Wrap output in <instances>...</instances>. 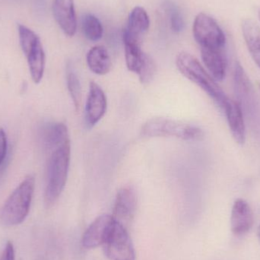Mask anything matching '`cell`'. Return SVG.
Returning a JSON list of instances; mask_svg holds the SVG:
<instances>
[{"label":"cell","instance_id":"obj_1","mask_svg":"<svg viewBox=\"0 0 260 260\" xmlns=\"http://www.w3.org/2000/svg\"><path fill=\"white\" fill-rule=\"evenodd\" d=\"M176 65L183 76L200 87L221 111H224L232 99L228 97L217 81L206 71L195 56L186 52H181L177 55Z\"/></svg>","mask_w":260,"mask_h":260},{"label":"cell","instance_id":"obj_2","mask_svg":"<svg viewBox=\"0 0 260 260\" xmlns=\"http://www.w3.org/2000/svg\"><path fill=\"white\" fill-rule=\"evenodd\" d=\"M70 141L53 150L47 167V180L44 193L46 206H53L59 199L67 184L70 169Z\"/></svg>","mask_w":260,"mask_h":260},{"label":"cell","instance_id":"obj_3","mask_svg":"<svg viewBox=\"0 0 260 260\" xmlns=\"http://www.w3.org/2000/svg\"><path fill=\"white\" fill-rule=\"evenodd\" d=\"M35 189V178L27 175L5 202L0 210V222L5 226L21 224L30 211Z\"/></svg>","mask_w":260,"mask_h":260},{"label":"cell","instance_id":"obj_4","mask_svg":"<svg viewBox=\"0 0 260 260\" xmlns=\"http://www.w3.org/2000/svg\"><path fill=\"white\" fill-rule=\"evenodd\" d=\"M141 134L145 137H174L189 142L204 138V132L198 126L164 117L148 120L142 126Z\"/></svg>","mask_w":260,"mask_h":260},{"label":"cell","instance_id":"obj_5","mask_svg":"<svg viewBox=\"0 0 260 260\" xmlns=\"http://www.w3.org/2000/svg\"><path fill=\"white\" fill-rule=\"evenodd\" d=\"M18 39L21 50L27 59L32 80L38 84L42 80L46 65L45 52L41 38L24 24H18Z\"/></svg>","mask_w":260,"mask_h":260},{"label":"cell","instance_id":"obj_6","mask_svg":"<svg viewBox=\"0 0 260 260\" xmlns=\"http://www.w3.org/2000/svg\"><path fill=\"white\" fill-rule=\"evenodd\" d=\"M193 36L200 48L224 50L225 35L215 19L205 13H200L193 23Z\"/></svg>","mask_w":260,"mask_h":260},{"label":"cell","instance_id":"obj_7","mask_svg":"<svg viewBox=\"0 0 260 260\" xmlns=\"http://www.w3.org/2000/svg\"><path fill=\"white\" fill-rule=\"evenodd\" d=\"M105 255L110 260H136V253L126 227L116 221L104 244Z\"/></svg>","mask_w":260,"mask_h":260},{"label":"cell","instance_id":"obj_8","mask_svg":"<svg viewBox=\"0 0 260 260\" xmlns=\"http://www.w3.org/2000/svg\"><path fill=\"white\" fill-rule=\"evenodd\" d=\"M115 222L113 215H103L98 217L84 233L82 246L86 249H93L104 245Z\"/></svg>","mask_w":260,"mask_h":260},{"label":"cell","instance_id":"obj_9","mask_svg":"<svg viewBox=\"0 0 260 260\" xmlns=\"http://www.w3.org/2000/svg\"><path fill=\"white\" fill-rule=\"evenodd\" d=\"M137 196L132 186L122 187L117 192L114 206L113 217L116 221L126 227L136 215Z\"/></svg>","mask_w":260,"mask_h":260},{"label":"cell","instance_id":"obj_10","mask_svg":"<svg viewBox=\"0 0 260 260\" xmlns=\"http://www.w3.org/2000/svg\"><path fill=\"white\" fill-rule=\"evenodd\" d=\"M107 108L106 94L96 82H91L85 105L87 123L91 126L97 124L106 114Z\"/></svg>","mask_w":260,"mask_h":260},{"label":"cell","instance_id":"obj_11","mask_svg":"<svg viewBox=\"0 0 260 260\" xmlns=\"http://www.w3.org/2000/svg\"><path fill=\"white\" fill-rule=\"evenodd\" d=\"M254 223V216L250 204L243 199L235 200L231 215V229L236 236L248 233Z\"/></svg>","mask_w":260,"mask_h":260},{"label":"cell","instance_id":"obj_12","mask_svg":"<svg viewBox=\"0 0 260 260\" xmlns=\"http://www.w3.org/2000/svg\"><path fill=\"white\" fill-rule=\"evenodd\" d=\"M53 16L62 31L69 37H73L77 29L76 10L73 0H53Z\"/></svg>","mask_w":260,"mask_h":260},{"label":"cell","instance_id":"obj_13","mask_svg":"<svg viewBox=\"0 0 260 260\" xmlns=\"http://www.w3.org/2000/svg\"><path fill=\"white\" fill-rule=\"evenodd\" d=\"M229 129L235 142L243 145L246 142V125L241 105L237 101L231 100L224 111Z\"/></svg>","mask_w":260,"mask_h":260},{"label":"cell","instance_id":"obj_14","mask_svg":"<svg viewBox=\"0 0 260 260\" xmlns=\"http://www.w3.org/2000/svg\"><path fill=\"white\" fill-rule=\"evenodd\" d=\"M202 59L209 74L217 81L222 82L227 71V58L224 50L200 48Z\"/></svg>","mask_w":260,"mask_h":260},{"label":"cell","instance_id":"obj_15","mask_svg":"<svg viewBox=\"0 0 260 260\" xmlns=\"http://www.w3.org/2000/svg\"><path fill=\"white\" fill-rule=\"evenodd\" d=\"M149 26L150 19L146 11L140 6H136L129 14L127 27L123 35L139 41L141 36L148 31Z\"/></svg>","mask_w":260,"mask_h":260},{"label":"cell","instance_id":"obj_16","mask_svg":"<svg viewBox=\"0 0 260 260\" xmlns=\"http://www.w3.org/2000/svg\"><path fill=\"white\" fill-rule=\"evenodd\" d=\"M87 64L94 74L104 76L111 69V59L108 50L103 46L92 47L87 54Z\"/></svg>","mask_w":260,"mask_h":260},{"label":"cell","instance_id":"obj_17","mask_svg":"<svg viewBox=\"0 0 260 260\" xmlns=\"http://www.w3.org/2000/svg\"><path fill=\"white\" fill-rule=\"evenodd\" d=\"M42 139L47 148L54 150L70 141L68 128L62 123H48L42 130Z\"/></svg>","mask_w":260,"mask_h":260},{"label":"cell","instance_id":"obj_18","mask_svg":"<svg viewBox=\"0 0 260 260\" xmlns=\"http://www.w3.org/2000/svg\"><path fill=\"white\" fill-rule=\"evenodd\" d=\"M123 43L126 67L129 71L138 74L142 64L145 53L141 50L139 40L133 39L123 35Z\"/></svg>","mask_w":260,"mask_h":260},{"label":"cell","instance_id":"obj_19","mask_svg":"<svg viewBox=\"0 0 260 260\" xmlns=\"http://www.w3.org/2000/svg\"><path fill=\"white\" fill-rule=\"evenodd\" d=\"M234 81H235V90L238 99L237 102L242 105V103L248 102L251 100L253 95V87L251 82L247 76V73L244 71L242 66L237 62L235 64V71H234Z\"/></svg>","mask_w":260,"mask_h":260},{"label":"cell","instance_id":"obj_20","mask_svg":"<svg viewBox=\"0 0 260 260\" xmlns=\"http://www.w3.org/2000/svg\"><path fill=\"white\" fill-rule=\"evenodd\" d=\"M82 29L85 37L90 41H99L103 36V27L100 20L91 14L83 17Z\"/></svg>","mask_w":260,"mask_h":260},{"label":"cell","instance_id":"obj_21","mask_svg":"<svg viewBox=\"0 0 260 260\" xmlns=\"http://www.w3.org/2000/svg\"><path fill=\"white\" fill-rule=\"evenodd\" d=\"M67 83L69 93L76 109L79 110L82 100V87L80 81L71 66L69 65L67 70Z\"/></svg>","mask_w":260,"mask_h":260},{"label":"cell","instance_id":"obj_22","mask_svg":"<svg viewBox=\"0 0 260 260\" xmlns=\"http://www.w3.org/2000/svg\"><path fill=\"white\" fill-rule=\"evenodd\" d=\"M156 71L157 67L154 59L149 55L145 53L142 66L137 74L141 83L145 85L151 82L155 76Z\"/></svg>","mask_w":260,"mask_h":260},{"label":"cell","instance_id":"obj_23","mask_svg":"<svg viewBox=\"0 0 260 260\" xmlns=\"http://www.w3.org/2000/svg\"><path fill=\"white\" fill-rule=\"evenodd\" d=\"M170 15H171V28L174 32L181 31L184 27V21H183V16L180 11L176 7H171L170 9Z\"/></svg>","mask_w":260,"mask_h":260},{"label":"cell","instance_id":"obj_24","mask_svg":"<svg viewBox=\"0 0 260 260\" xmlns=\"http://www.w3.org/2000/svg\"><path fill=\"white\" fill-rule=\"evenodd\" d=\"M8 152V139L6 132L0 127V167L4 163Z\"/></svg>","mask_w":260,"mask_h":260},{"label":"cell","instance_id":"obj_25","mask_svg":"<svg viewBox=\"0 0 260 260\" xmlns=\"http://www.w3.org/2000/svg\"><path fill=\"white\" fill-rule=\"evenodd\" d=\"M15 249H14L13 244L11 241H9L6 244L4 250L0 254V260H15Z\"/></svg>","mask_w":260,"mask_h":260},{"label":"cell","instance_id":"obj_26","mask_svg":"<svg viewBox=\"0 0 260 260\" xmlns=\"http://www.w3.org/2000/svg\"><path fill=\"white\" fill-rule=\"evenodd\" d=\"M248 50L255 63H256L260 69V44L251 47V48L248 49Z\"/></svg>","mask_w":260,"mask_h":260},{"label":"cell","instance_id":"obj_27","mask_svg":"<svg viewBox=\"0 0 260 260\" xmlns=\"http://www.w3.org/2000/svg\"><path fill=\"white\" fill-rule=\"evenodd\" d=\"M44 1L45 0H37V2H38V3H39L40 6H44Z\"/></svg>","mask_w":260,"mask_h":260},{"label":"cell","instance_id":"obj_28","mask_svg":"<svg viewBox=\"0 0 260 260\" xmlns=\"http://www.w3.org/2000/svg\"><path fill=\"white\" fill-rule=\"evenodd\" d=\"M257 235H258V238H259V243H260V225L259 226V228H258Z\"/></svg>","mask_w":260,"mask_h":260},{"label":"cell","instance_id":"obj_29","mask_svg":"<svg viewBox=\"0 0 260 260\" xmlns=\"http://www.w3.org/2000/svg\"><path fill=\"white\" fill-rule=\"evenodd\" d=\"M258 16H259V18L260 20V9H259V10H258Z\"/></svg>","mask_w":260,"mask_h":260},{"label":"cell","instance_id":"obj_30","mask_svg":"<svg viewBox=\"0 0 260 260\" xmlns=\"http://www.w3.org/2000/svg\"><path fill=\"white\" fill-rule=\"evenodd\" d=\"M259 90H260V83L259 84Z\"/></svg>","mask_w":260,"mask_h":260}]
</instances>
